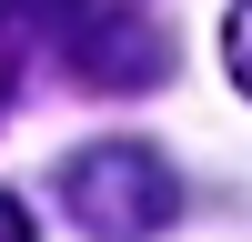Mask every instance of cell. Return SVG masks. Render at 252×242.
Returning <instances> with one entry per match:
<instances>
[{
	"label": "cell",
	"mask_w": 252,
	"mask_h": 242,
	"mask_svg": "<svg viewBox=\"0 0 252 242\" xmlns=\"http://www.w3.org/2000/svg\"><path fill=\"white\" fill-rule=\"evenodd\" d=\"M222 51H232V81L252 101V0H232V20H222Z\"/></svg>",
	"instance_id": "2"
},
{
	"label": "cell",
	"mask_w": 252,
	"mask_h": 242,
	"mask_svg": "<svg viewBox=\"0 0 252 242\" xmlns=\"http://www.w3.org/2000/svg\"><path fill=\"white\" fill-rule=\"evenodd\" d=\"M0 242H40V232H31V212H20L10 192H0Z\"/></svg>",
	"instance_id": "3"
},
{
	"label": "cell",
	"mask_w": 252,
	"mask_h": 242,
	"mask_svg": "<svg viewBox=\"0 0 252 242\" xmlns=\"http://www.w3.org/2000/svg\"><path fill=\"white\" fill-rule=\"evenodd\" d=\"M61 202H71V222L101 232V242H152L161 222L182 212V182H172V161H161L152 141H91V151L61 161Z\"/></svg>",
	"instance_id": "1"
}]
</instances>
